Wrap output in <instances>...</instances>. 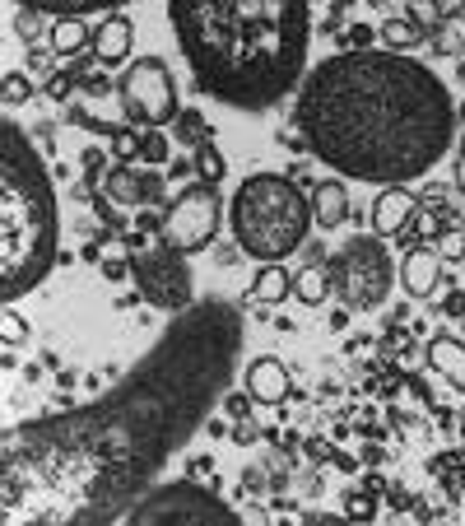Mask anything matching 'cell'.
<instances>
[{"label":"cell","mask_w":465,"mask_h":526,"mask_svg":"<svg viewBox=\"0 0 465 526\" xmlns=\"http://www.w3.org/2000/svg\"><path fill=\"white\" fill-rule=\"evenodd\" d=\"M242 312L205 294L159 331L154 350L103 392L61 415L10 424L0 438V508L10 526L126 522L131 503L191 433L224 405L242 359Z\"/></svg>","instance_id":"cell-1"},{"label":"cell","mask_w":465,"mask_h":526,"mask_svg":"<svg viewBox=\"0 0 465 526\" xmlns=\"http://www.w3.org/2000/svg\"><path fill=\"white\" fill-rule=\"evenodd\" d=\"M303 149L354 182L400 187L433 173L456 140L452 89L410 52H340L298 84Z\"/></svg>","instance_id":"cell-2"},{"label":"cell","mask_w":465,"mask_h":526,"mask_svg":"<svg viewBox=\"0 0 465 526\" xmlns=\"http://www.w3.org/2000/svg\"><path fill=\"white\" fill-rule=\"evenodd\" d=\"M168 24L196 89L224 108L270 112L307 75V0H168Z\"/></svg>","instance_id":"cell-3"},{"label":"cell","mask_w":465,"mask_h":526,"mask_svg":"<svg viewBox=\"0 0 465 526\" xmlns=\"http://www.w3.org/2000/svg\"><path fill=\"white\" fill-rule=\"evenodd\" d=\"M0 298L19 303L38 289L61 252V210H56L52 173L24 126L5 117L0 126Z\"/></svg>","instance_id":"cell-4"},{"label":"cell","mask_w":465,"mask_h":526,"mask_svg":"<svg viewBox=\"0 0 465 526\" xmlns=\"http://www.w3.org/2000/svg\"><path fill=\"white\" fill-rule=\"evenodd\" d=\"M312 196L284 173H252L228 201L233 243L256 261H284L307 243L312 229Z\"/></svg>","instance_id":"cell-5"},{"label":"cell","mask_w":465,"mask_h":526,"mask_svg":"<svg viewBox=\"0 0 465 526\" xmlns=\"http://www.w3.org/2000/svg\"><path fill=\"white\" fill-rule=\"evenodd\" d=\"M126 247H131V257H126L131 261V280H135V289H140V298H145L149 308L177 317V312H186L191 303H196L191 257L177 252V247L163 238V229L126 233Z\"/></svg>","instance_id":"cell-6"},{"label":"cell","mask_w":465,"mask_h":526,"mask_svg":"<svg viewBox=\"0 0 465 526\" xmlns=\"http://www.w3.org/2000/svg\"><path fill=\"white\" fill-rule=\"evenodd\" d=\"M326 275H331V294L345 312H372L391 298V284H396V261L386 252V243L377 233H354L331 261H326Z\"/></svg>","instance_id":"cell-7"},{"label":"cell","mask_w":465,"mask_h":526,"mask_svg":"<svg viewBox=\"0 0 465 526\" xmlns=\"http://www.w3.org/2000/svg\"><path fill=\"white\" fill-rule=\"evenodd\" d=\"M117 98H121V117L140 131L149 126H173L182 112L177 98V75L163 56H140L117 75Z\"/></svg>","instance_id":"cell-8"},{"label":"cell","mask_w":465,"mask_h":526,"mask_svg":"<svg viewBox=\"0 0 465 526\" xmlns=\"http://www.w3.org/2000/svg\"><path fill=\"white\" fill-rule=\"evenodd\" d=\"M219 229H224V191H219V182H205V177L182 187L177 201H168V210H163V238L186 257L214 247Z\"/></svg>","instance_id":"cell-9"},{"label":"cell","mask_w":465,"mask_h":526,"mask_svg":"<svg viewBox=\"0 0 465 526\" xmlns=\"http://www.w3.org/2000/svg\"><path fill=\"white\" fill-rule=\"evenodd\" d=\"M126 522L135 526H159V522H238V508H228L214 489H200L196 480H177V485H154L149 494L131 503Z\"/></svg>","instance_id":"cell-10"},{"label":"cell","mask_w":465,"mask_h":526,"mask_svg":"<svg viewBox=\"0 0 465 526\" xmlns=\"http://www.w3.org/2000/svg\"><path fill=\"white\" fill-rule=\"evenodd\" d=\"M131 47H135V24L131 14H103V24L93 28V56L98 66H131Z\"/></svg>","instance_id":"cell-11"},{"label":"cell","mask_w":465,"mask_h":526,"mask_svg":"<svg viewBox=\"0 0 465 526\" xmlns=\"http://www.w3.org/2000/svg\"><path fill=\"white\" fill-rule=\"evenodd\" d=\"M414 210H419V201H414V191H405V182L377 191V201H372V233L377 238H400L410 229Z\"/></svg>","instance_id":"cell-12"},{"label":"cell","mask_w":465,"mask_h":526,"mask_svg":"<svg viewBox=\"0 0 465 526\" xmlns=\"http://www.w3.org/2000/svg\"><path fill=\"white\" fill-rule=\"evenodd\" d=\"M242 387L252 392L256 405H284V401H289V368L279 364L275 354H261V359H252V364H247V373H242Z\"/></svg>","instance_id":"cell-13"},{"label":"cell","mask_w":465,"mask_h":526,"mask_svg":"<svg viewBox=\"0 0 465 526\" xmlns=\"http://www.w3.org/2000/svg\"><path fill=\"white\" fill-rule=\"evenodd\" d=\"M442 252L438 247H419L414 243L410 252H405V261H400V284H405V294L410 298H428L433 289H438L442 280Z\"/></svg>","instance_id":"cell-14"},{"label":"cell","mask_w":465,"mask_h":526,"mask_svg":"<svg viewBox=\"0 0 465 526\" xmlns=\"http://www.w3.org/2000/svg\"><path fill=\"white\" fill-rule=\"evenodd\" d=\"M428 368L438 373V378H447L456 387V392H465V340L456 336H433L424 350Z\"/></svg>","instance_id":"cell-15"},{"label":"cell","mask_w":465,"mask_h":526,"mask_svg":"<svg viewBox=\"0 0 465 526\" xmlns=\"http://www.w3.org/2000/svg\"><path fill=\"white\" fill-rule=\"evenodd\" d=\"M312 219H317V229H340L349 219V191L340 177H326L312 187Z\"/></svg>","instance_id":"cell-16"},{"label":"cell","mask_w":465,"mask_h":526,"mask_svg":"<svg viewBox=\"0 0 465 526\" xmlns=\"http://www.w3.org/2000/svg\"><path fill=\"white\" fill-rule=\"evenodd\" d=\"M103 196L112 205H121V210H140L145 205V177L135 173V163H117L103 177Z\"/></svg>","instance_id":"cell-17"},{"label":"cell","mask_w":465,"mask_h":526,"mask_svg":"<svg viewBox=\"0 0 465 526\" xmlns=\"http://www.w3.org/2000/svg\"><path fill=\"white\" fill-rule=\"evenodd\" d=\"M84 47H93V28L80 14H66V19H52V52L61 61H75L84 56Z\"/></svg>","instance_id":"cell-18"},{"label":"cell","mask_w":465,"mask_h":526,"mask_svg":"<svg viewBox=\"0 0 465 526\" xmlns=\"http://www.w3.org/2000/svg\"><path fill=\"white\" fill-rule=\"evenodd\" d=\"M10 5H24V10H42L52 14V19H66V14H117L121 5H131V0H10Z\"/></svg>","instance_id":"cell-19"},{"label":"cell","mask_w":465,"mask_h":526,"mask_svg":"<svg viewBox=\"0 0 465 526\" xmlns=\"http://www.w3.org/2000/svg\"><path fill=\"white\" fill-rule=\"evenodd\" d=\"M428 47L438 56H465V0L442 14V24L428 33Z\"/></svg>","instance_id":"cell-20"},{"label":"cell","mask_w":465,"mask_h":526,"mask_svg":"<svg viewBox=\"0 0 465 526\" xmlns=\"http://www.w3.org/2000/svg\"><path fill=\"white\" fill-rule=\"evenodd\" d=\"M289 294H293V275L284 266H275V261H266V266L252 275V298L256 303H284Z\"/></svg>","instance_id":"cell-21"},{"label":"cell","mask_w":465,"mask_h":526,"mask_svg":"<svg viewBox=\"0 0 465 526\" xmlns=\"http://www.w3.org/2000/svg\"><path fill=\"white\" fill-rule=\"evenodd\" d=\"M377 42H382L386 52H414L419 42H428V33L414 24V19H405V14H400V19H386V24L377 28Z\"/></svg>","instance_id":"cell-22"},{"label":"cell","mask_w":465,"mask_h":526,"mask_svg":"<svg viewBox=\"0 0 465 526\" xmlns=\"http://www.w3.org/2000/svg\"><path fill=\"white\" fill-rule=\"evenodd\" d=\"M326 294H331V275H326L321 266L293 270V298H298L303 308H321V303H326Z\"/></svg>","instance_id":"cell-23"},{"label":"cell","mask_w":465,"mask_h":526,"mask_svg":"<svg viewBox=\"0 0 465 526\" xmlns=\"http://www.w3.org/2000/svg\"><path fill=\"white\" fill-rule=\"evenodd\" d=\"M14 33L24 38V47H52V14L42 10H14Z\"/></svg>","instance_id":"cell-24"},{"label":"cell","mask_w":465,"mask_h":526,"mask_svg":"<svg viewBox=\"0 0 465 526\" xmlns=\"http://www.w3.org/2000/svg\"><path fill=\"white\" fill-rule=\"evenodd\" d=\"M173 126H177V145H186V149H200V145H210V140H214L205 112H196V108H182Z\"/></svg>","instance_id":"cell-25"},{"label":"cell","mask_w":465,"mask_h":526,"mask_svg":"<svg viewBox=\"0 0 465 526\" xmlns=\"http://www.w3.org/2000/svg\"><path fill=\"white\" fill-rule=\"evenodd\" d=\"M191 168H196V177H205V182H224L228 177V159L219 154V145H200V149H191Z\"/></svg>","instance_id":"cell-26"},{"label":"cell","mask_w":465,"mask_h":526,"mask_svg":"<svg viewBox=\"0 0 465 526\" xmlns=\"http://www.w3.org/2000/svg\"><path fill=\"white\" fill-rule=\"evenodd\" d=\"M168 154H173V140H168V131L163 126H149V131H140V163H168Z\"/></svg>","instance_id":"cell-27"},{"label":"cell","mask_w":465,"mask_h":526,"mask_svg":"<svg viewBox=\"0 0 465 526\" xmlns=\"http://www.w3.org/2000/svg\"><path fill=\"white\" fill-rule=\"evenodd\" d=\"M80 70H70V66H56L52 75H47V84H42V94L52 98V103H66L70 94H75V89H80Z\"/></svg>","instance_id":"cell-28"},{"label":"cell","mask_w":465,"mask_h":526,"mask_svg":"<svg viewBox=\"0 0 465 526\" xmlns=\"http://www.w3.org/2000/svg\"><path fill=\"white\" fill-rule=\"evenodd\" d=\"M107 140H112V159L117 163H135L140 159V126H117V131L107 135Z\"/></svg>","instance_id":"cell-29"},{"label":"cell","mask_w":465,"mask_h":526,"mask_svg":"<svg viewBox=\"0 0 465 526\" xmlns=\"http://www.w3.org/2000/svg\"><path fill=\"white\" fill-rule=\"evenodd\" d=\"M442 0H405V19H414V24L424 28V33H433V28L442 24Z\"/></svg>","instance_id":"cell-30"},{"label":"cell","mask_w":465,"mask_h":526,"mask_svg":"<svg viewBox=\"0 0 465 526\" xmlns=\"http://www.w3.org/2000/svg\"><path fill=\"white\" fill-rule=\"evenodd\" d=\"M0 336H5V345H10V350H19V345H28V340H33L28 322L10 308V303H5V312H0Z\"/></svg>","instance_id":"cell-31"},{"label":"cell","mask_w":465,"mask_h":526,"mask_svg":"<svg viewBox=\"0 0 465 526\" xmlns=\"http://www.w3.org/2000/svg\"><path fill=\"white\" fill-rule=\"evenodd\" d=\"M5 108H19V103H28V98H33V84H28V75L24 70H10V75H5Z\"/></svg>","instance_id":"cell-32"},{"label":"cell","mask_w":465,"mask_h":526,"mask_svg":"<svg viewBox=\"0 0 465 526\" xmlns=\"http://www.w3.org/2000/svg\"><path fill=\"white\" fill-rule=\"evenodd\" d=\"M438 252H442V261H461L465 257V229H442Z\"/></svg>","instance_id":"cell-33"},{"label":"cell","mask_w":465,"mask_h":526,"mask_svg":"<svg viewBox=\"0 0 465 526\" xmlns=\"http://www.w3.org/2000/svg\"><path fill=\"white\" fill-rule=\"evenodd\" d=\"M345 513H349V517H363V522H368V517L377 513V499H372L368 489H363V494H359V489H354V494H349V499H345Z\"/></svg>","instance_id":"cell-34"},{"label":"cell","mask_w":465,"mask_h":526,"mask_svg":"<svg viewBox=\"0 0 465 526\" xmlns=\"http://www.w3.org/2000/svg\"><path fill=\"white\" fill-rule=\"evenodd\" d=\"M224 415H233V419L252 415V392H247V387H242V392H224Z\"/></svg>","instance_id":"cell-35"},{"label":"cell","mask_w":465,"mask_h":526,"mask_svg":"<svg viewBox=\"0 0 465 526\" xmlns=\"http://www.w3.org/2000/svg\"><path fill=\"white\" fill-rule=\"evenodd\" d=\"M80 75H84V94H93V98L117 94V80H107V75H98V70H80Z\"/></svg>","instance_id":"cell-36"},{"label":"cell","mask_w":465,"mask_h":526,"mask_svg":"<svg viewBox=\"0 0 465 526\" xmlns=\"http://www.w3.org/2000/svg\"><path fill=\"white\" fill-rule=\"evenodd\" d=\"M145 177V205H163V196H168V191H163V177L159 173H140Z\"/></svg>","instance_id":"cell-37"},{"label":"cell","mask_w":465,"mask_h":526,"mask_svg":"<svg viewBox=\"0 0 465 526\" xmlns=\"http://www.w3.org/2000/svg\"><path fill=\"white\" fill-rule=\"evenodd\" d=\"M372 38H377V33H372L368 24H354V28H349V33H345V42H349V52H363V47H368Z\"/></svg>","instance_id":"cell-38"},{"label":"cell","mask_w":465,"mask_h":526,"mask_svg":"<svg viewBox=\"0 0 465 526\" xmlns=\"http://www.w3.org/2000/svg\"><path fill=\"white\" fill-rule=\"evenodd\" d=\"M442 312L447 317H465V289H452V294L442 298Z\"/></svg>","instance_id":"cell-39"},{"label":"cell","mask_w":465,"mask_h":526,"mask_svg":"<svg viewBox=\"0 0 465 526\" xmlns=\"http://www.w3.org/2000/svg\"><path fill=\"white\" fill-rule=\"evenodd\" d=\"M233 438H238L242 447H247V443H256V424H247V419H238V429H233Z\"/></svg>","instance_id":"cell-40"},{"label":"cell","mask_w":465,"mask_h":526,"mask_svg":"<svg viewBox=\"0 0 465 526\" xmlns=\"http://www.w3.org/2000/svg\"><path fill=\"white\" fill-rule=\"evenodd\" d=\"M452 173H456V191H461V196H465V149H461V154H456V168H452Z\"/></svg>","instance_id":"cell-41"},{"label":"cell","mask_w":465,"mask_h":526,"mask_svg":"<svg viewBox=\"0 0 465 526\" xmlns=\"http://www.w3.org/2000/svg\"><path fill=\"white\" fill-rule=\"evenodd\" d=\"M461 322H465V317H461Z\"/></svg>","instance_id":"cell-42"}]
</instances>
